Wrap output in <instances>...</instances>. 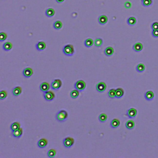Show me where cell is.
<instances>
[{
  "label": "cell",
  "instance_id": "6da1fadb",
  "mask_svg": "<svg viewBox=\"0 0 158 158\" xmlns=\"http://www.w3.org/2000/svg\"><path fill=\"white\" fill-rule=\"evenodd\" d=\"M68 116V113L65 110H60L57 113L56 115V118L59 122H63L67 120Z\"/></svg>",
  "mask_w": 158,
  "mask_h": 158
},
{
  "label": "cell",
  "instance_id": "7a4b0ae2",
  "mask_svg": "<svg viewBox=\"0 0 158 158\" xmlns=\"http://www.w3.org/2000/svg\"><path fill=\"white\" fill-rule=\"evenodd\" d=\"M62 51H63L64 54L67 56H73L75 53L74 47L72 44H66V45L64 46L63 49H62Z\"/></svg>",
  "mask_w": 158,
  "mask_h": 158
},
{
  "label": "cell",
  "instance_id": "3957f363",
  "mask_svg": "<svg viewBox=\"0 0 158 158\" xmlns=\"http://www.w3.org/2000/svg\"><path fill=\"white\" fill-rule=\"evenodd\" d=\"M75 140L73 138L67 137L63 140V144L66 148H70L74 144Z\"/></svg>",
  "mask_w": 158,
  "mask_h": 158
},
{
  "label": "cell",
  "instance_id": "277c9868",
  "mask_svg": "<svg viewBox=\"0 0 158 158\" xmlns=\"http://www.w3.org/2000/svg\"><path fill=\"white\" fill-rule=\"evenodd\" d=\"M74 88L77 90L82 91L84 90L86 88V83L82 80H80L76 82L74 84Z\"/></svg>",
  "mask_w": 158,
  "mask_h": 158
},
{
  "label": "cell",
  "instance_id": "5b68a950",
  "mask_svg": "<svg viewBox=\"0 0 158 158\" xmlns=\"http://www.w3.org/2000/svg\"><path fill=\"white\" fill-rule=\"evenodd\" d=\"M43 96H44V98L45 100L48 101H51L53 100L56 96H55V94L53 91L48 90V91L44 92Z\"/></svg>",
  "mask_w": 158,
  "mask_h": 158
},
{
  "label": "cell",
  "instance_id": "8992f818",
  "mask_svg": "<svg viewBox=\"0 0 158 158\" xmlns=\"http://www.w3.org/2000/svg\"><path fill=\"white\" fill-rule=\"evenodd\" d=\"M62 81L60 79H55L52 82L51 84V88L54 90H59V88H61L62 87Z\"/></svg>",
  "mask_w": 158,
  "mask_h": 158
},
{
  "label": "cell",
  "instance_id": "52a82bcc",
  "mask_svg": "<svg viewBox=\"0 0 158 158\" xmlns=\"http://www.w3.org/2000/svg\"><path fill=\"white\" fill-rule=\"evenodd\" d=\"M137 115V110L135 108H130L129 109H128L127 111L126 116L129 117L130 118H134V117H135Z\"/></svg>",
  "mask_w": 158,
  "mask_h": 158
},
{
  "label": "cell",
  "instance_id": "ba28073f",
  "mask_svg": "<svg viewBox=\"0 0 158 158\" xmlns=\"http://www.w3.org/2000/svg\"><path fill=\"white\" fill-rule=\"evenodd\" d=\"M106 84L103 82H99L96 86V90H97L98 92H99V93H103V92H104V91L106 90Z\"/></svg>",
  "mask_w": 158,
  "mask_h": 158
},
{
  "label": "cell",
  "instance_id": "9c48e42d",
  "mask_svg": "<svg viewBox=\"0 0 158 158\" xmlns=\"http://www.w3.org/2000/svg\"><path fill=\"white\" fill-rule=\"evenodd\" d=\"M34 74V70L30 67H27L23 70V75L25 78H29Z\"/></svg>",
  "mask_w": 158,
  "mask_h": 158
},
{
  "label": "cell",
  "instance_id": "30bf717a",
  "mask_svg": "<svg viewBox=\"0 0 158 158\" xmlns=\"http://www.w3.org/2000/svg\"><path fill=\"white\" fill-rule=\"evenodd\" d=\"M48 143V140L46 138H42L40 140H38V143H37V145H38V146L40 148L43 149V148H44L46 146H47Z\"/></svg>",
  "mask_w": 158,
  "mask_h": 158
},
{
  "label": "cell",
  "instance_id": "8fae6325",
  "mask_svg": "<svg viewBox=\"0 0 158 158\" xmlns=\"http://www.w3.org/2000/svg\"><path fill=\"white\" fill-rule=\"evenodd\" d=\"M50 87L51 86L50 85H49V84L46 82H43L42 84H41L40 85V90H41V91H43V93L45 92V91H48V90H49Z\"/></svg>",
  "mask_w": 158,
  "mask_h": 158
},
{
  "label": "cell",
  "instance_id": "7c38bea8",
  "mask_svg": "<svg viewBox=\"0 0 158 158\" xmlns=\"http://www.w3.org/2000/svg\"><path fill=\"white\" fill-rule=\"evenodd\" d=\"M23 134V129L22 128H20L16 130H14L12 132V135L16 138H19L22 137Z\"/></svg>",
  "mask_w": 158,
  "mask_h": 158
},
{
  "label": "cell",
  "instance_id": "4fadbf2b",
  "mask_svg": "<svg viewBox=\"0 0 158 158\" xmlns=\"http://www.w3.org/2000/svg\"><path fill=\"white\" fill-rule=\"evenodd\" d=\"M22 91V87H19V86H17V87H15V88L12 89V93L14 96H18L21 94Z\"/></svg>",
  "mask_w": 158,
  "mask_h": 158
},
{
  "label": "cell",
  "instance_id": "5bb4252c",
  "mask_svg": "<svg viewBox=\"0 0 158 158\" xmlns=\"http://www.w3.org/2000/svg\"><path fill=\"white\" fill-rule=\"evenodd\" d=\"M104 54L106 56H111L112 55L114 54V49L113 47L111 46H108L106 48L104 49Z\"/></svg>",
  "mask_w": 158,
  "mask_h": 158
},
{
  "label": "cell",
  "instance_id": "9a60e30c",
  "mask_svg": "<svg viewBox=\"0 0 158 158\" xmlns=\"http://www.w3.org/2000/svg\"><path fill=\"white\" fill-rule=\"evenodd\" d=\"M143 48V46L142 44V43L140 42L136 43L133 46V49L134 51L135 52H140L141 51Z\"/></svg>",
  "mask_w": 158,
  "mask_h": 158
},
{
  "label": "cell",
  "instance_id": "2e32d148",
  "mask_svg": "<svg viewBox=\"0 0 158 158\" xmlns=\"http://www.w3.org/2000/svg\"><path fill=\"white\" fill-rule=\"evenodd\" d=\"M46 47V44L44 41H39L36 44V48L37 50L40 51L45 49Z\"/></svg>",
  "mask_w": 158,
  "mask_h": 158
},
{
  "label": "cell",
  "instance_id": "e0dca14e",
  "mask_svg": "<svg viewBox=\"0 0 158 158\" xmlns=\"http://www.w3.org/2000/svg\"><path fill=\"white\" fill-rule=\"evenodd\" d=\"M154 97V94L153 91H148L144 93V98L148 101H151L153 99Z\"/></svg>",
  "mask_w": 158,
  "mask_h": 158
},
{
  "label": "cell",
  "instance_id": "ac0fdd59",
  "mask_svg": "<svg viewBox=\"0 0 158 158\" xmlns=\"http://www.w3.org/2000/svg\"><path fill=\"white\" fill-rule=\"evenodd\" d=\"M108 18L106 15H101L98 17V22L100 25H105L108 22Z\"/></svg>",
  "mask_w": 158,
  "mask_h": 158
},
{
  "label": "cell",
  "instance_id": "d6986e66",
  "mask_svg": "<svg viewBox=\"0 0 158 158\" xmlns=\"http://www.w3.org/2000/svg\"><path fill=\"white\" fill-rule=\"evenodd\" d=\"M120 120H118V118H114V119L112 120V121L111 122L110 125H111V128H117L120 125Z\"/></svg>",
  "mask_w": 158,
  "mask_h": 158
},
{
  "label": "cell",
  "instance_id": "ffe728a7",
  "mask_svg": "<svg viewBox=\"0 0 158 158\" xmlns=\"http://www.w3.org/2000/svg\"><path fill=\"white\" fill-rule=\"evenodd\" d=\"M135 123L133 120H128L125 123V127L128 130L133 129L135 127Z\"/></svg>",
  "mask_w": 158,
  "mask_h": 158
},
{
  "label": "cell",
  "instance_id": "44dd1931",
  "mask_svg": "<svg viewBox=\"0 0 158 158\" xmlns=\"http://www.w3.org/2000/svg\"><path fill=\"white\" fill-rule=\"evenodd\" d=\"M124 91L122 88H117L116 89V98H120L123 96Z\"/></svg>",
  "mask_w": 158,
  "mask_h": 158
},
{
  "label": "cell",
  "instance_id": "7402d4cb",
  "mask_svg": "<svg viewBox=\"0 0 158 158\" xmlns=\"http://www.w3.org/2000/svg\"><path fill=\"white\" fill-rule=\"evenodd\" d=\"M3 48L4 49V50L6 51H10L11 49H12V43L9 42V41H7L5 43L3 44Z\"/></svg>",
  "mask_w": 158,
  "mask_h": 158
},
{
  "label": "cell",
  "instance_id": "603a6c76",
  "mask_svg": "<svg viewBox=\"0 0 158 158\" xmlns=\"http://www.w3.org/2000/svg\"><path fill=\"white\" fill-rule=\"evenodd\" d=\"M94 41L93 39L91 38H87L85 41H84V44L87 48H90L94 44Z\"/></svg>",
  "mask_w": 158,
  "mask_h": 158
},
{
  "label": "cell",
  "instance_id": "cb8c5ba5",
  "mask_svg": "<svg viewBox=\"0 0 158 158\" xmlns=\"http://www.w3.org/2000/svg\"><path fill=\"white\" fill-rule=\"evenodd\" d=\"M45 14L48 17H53L55 14L54 9H53V8H48V9H46V11L45 12Z\"/></svg>",
  "mask_w": 158,
  "mask_h": 158
},
{
  "label": "cell",
  "instance_id": "d4e9b609",
  "mask_svg": "<svg viewBox=\"0 0 158 158\" xmlns=\"http://www.w3.org/2000/svg\"><path fill=\"white\" fill-rule=\"evenodd\" d=\"M146 69L145 67V65L144 64H142V63H140V64H138L137 65V67H136V70L139 73H141V72H143Z\"/></svg>",
  "mask_w": 158,
  "mask_h": 158
},
{
  "label": "cell",
  "instance_id": "484cf974",
  "mask_svg": "<svg viewBox=\"0 0 158 158\" xmlns=\"http://www.w3.org/2000/svg\"><path fill=\"white\" fill-rule=\"evenodd\" d=\"M127 22L129 25H134L136 24L137 23V19L135 17H130L127 20Z\"/></svg>",
  "mask_w": 158,
  "mask_h": 158
},
{
  "label": "cell",
  "instance_id": "4316f807",
  "mask_svg": "<svg viewBox=\"0 0 158 158\" xmlns=\"http://www.w3.org/2000/svg\"><path fill=\"white\" fill-rule=\"evenodd\" d=\"M20 128V123L19 122H13L11 125V129L12 130V131L16 130L19 129Z\"/></svg>",
  "mask_w": 158,
  "mask_h": 158
},
{
  "label": "cell",
  "instance_id": "83f0119b",
  "mask_svg": "<svg viewBox=\"0 0 158 158\" xmlns=\"http://www.w3.org/2000/svg\"><path fill=\"white\" fill-rule=\"evenodd\" d=\"M79 91H80L78 90H77V89L71 91V92H70V97L73 99H76L77 98L79 97Z\"/></svg>",
  "mask_w": 158,
  "mask_h": 158
},
{
  "label": "cell",
  "instance_id": "f1b7e54d",
  "mask_svg": "<svg viewBox=\"0 0 158 158\" xmlns=\"http://www.w3.org/2000/svg\"><path fill=\"white\" fill-rule=\"evenodd\" d=\"M53 27L56 30H59L62 27V23L60 20H57L53 24Z\"/></svg>",
  "mask_w": 158,
  "mask_h": 158
},
{
  "label": "cell",
  "instance_id": "f546056e",
  "mask_svg": "<svg viewBox=\"0 0 158 158\" xmlns=\"http://www.w3.org/2000/svg\"><path fill=\"white\" fill-rule=\"evenodd\" d=\"M103 43V40L101 38H98L94 40V44L96 47H100V46H101Z\"/></svg>",
  "mask_w": 158,
  "mask_h": 158
},
{
  "label": "cell",
  "instance_id": "4dcf8cb0",
  "mask_svg": "<svg viewBox=\"0 0 158 158\" xmlns=\"http://www.w3.org/2000/svg\"><path fill=\"white\" fill-rule=\"evenodd\" d=\"M98 119L101 122L103 123V122H105L106 121L107 119H108V116H107L106 114H104V113L101 114L99 116Z\"/></svg>",
  "mask_w": 158,
  "mask_h": 158
},
{
  "label": "cell",
  "instance_id": "1f68e13d",
  "mask_svg": "<svg viewBox=\"0 0 158 158\" xmlns=\"http://www.w3.org/2000/svg\"><path fill=\"white\" fill-rule=\"evenodd\" d=\"M108 96L111 99H114L116 98V89L112 88L108 92Z\"/></svg>",
  "mask_w": 158,
  "mask_h": 158
},
{
  "label": "cell",
  "instance_id": "d6a6232c",
  "mask_svg": "<svg viewBox=\"0 0 158 158\" xmlns=\"http://www.w3.org/2000/svg\"><path fill=\"white\" fill-rule=\"evenodd\" d=\"M56 155V151L54 149H51L48 151V156L49 158H54Z\"/></svg>",
  "mask_w": 158,
  "mask_h": 158
},
{
  "label": "cell",
  "instance_id": "836d02e7",
  "mask_svg": "<svg viewBox=\"0 0 158 158\" xmlns=\"http://www.w3.org/2000/svg\"><path fill=\"white\" fill-rule=\"evenodd\" d=\"M152 0H141V4L144 7H148L152 5Z\"/></svg>",
  "mask_w": 158,
  "mask_h": 158
},
{
  "label": "cell",
  "instance_id": "e575fe53",
  "mask_svg": "<svg viewBox=\"0 0 158 158\" xmlns=\"http://www.w3.org/2000/svg\"><path fill=\"white\" fill-rule=\"evenodd\" d=\"M8 96V93L6 90H2L0 92V98L1 99H5L7 98Z\"/></svg>",
  "mask_w": 158,
  "mask_h": 158
},
{
  "label": "cell",
  "instance_id": "d590c367",
  "mask_svg": "<svg viewBox=\"0 0 158 158\" xmlns=\"http://www.w3.org/2000/svg\"><path fill=\"white\" fill-rule=\"evenodd\" d=\"M7 37H8V35L5 32H1L0 33V41H5V40H6L7 38Z\"/></svg>",
  "mask_w": 158,
  "mask_h": 158
},
{
  "label": "cell",
  "instance_id": "8d00e7d4",
  "mask_svg": "<svg viewBox=\"0 0 158 158\" xmlns=\"http://www.w3.org/2000/svg\"><path fill=\"white\" fill-rule=\"evenodd\" d=\"M151 29L152 30H158V22H155L153 23L151 25Z\"/></svg>",
  "mask_w": 158,
  "mask_h": 158
},
{
  "label": "cell",
  "instance_id": "74e56055",
  "mask_svg": "<svg viewBox=\"0 0 158 158\" xmlns=\"http://www.w3.org/2000/svg\"><path fill=\"white\" fill-rule=\"evenodd\" d=\"M124 7L126 9H130L132 7V3L130 1H126L124 3Z\"/></svg>",
  "mask_w": 158,
  "mask_h": 158
},
{
  "label": "cell",
  "instance_id": "f35d334b",
  "mask_svg": "<svg viewBox=\"0 0 158 158\" xmlns=\"http://www.w3.org/2000/svg\"><path fill=\"white\" fill-rule=\"evenodd\" d=\"M152 36L154 38H158V30H153Z\"/></svg>",
  "mask_w": 158,
  "mask_h": 158
},
{
  "label": "cell",
  "instance_id": "ab89813d",
  "mask_svg": "<svg viewBox=\"0 0 158 158\" xmlns=\"http://www.w3.org/2000/svg\"><path fill=\"white\" fill-rule=\"evenodd\" d=\"M56 1L58 3H61L64 1V0H56Z\"/></svg>",
  "mask_w": 158,
  "mask_h": 158
}]
</instances>
